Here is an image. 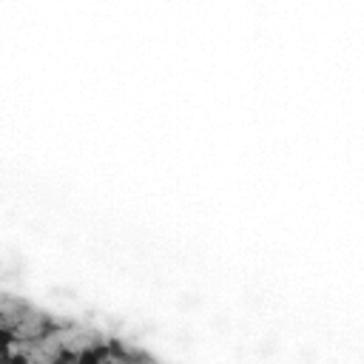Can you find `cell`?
Instances as JSON below:
<instances>
[{
    "mask_svg": "<svg viewBox=\"0 0 364 364\" xmlns=\"http://www.w3.org/2000/svg\"><path fill=\"white\" fill-rule=\"evenodd\" d=\"M77 361H80V350H71V347H60L48 364H77Z\"/></svg>",
    "mask_w": 364,
    "mask_h": 364,
    "instance_id": "obj_2",
    "label": "cell"
},
{
    "mask_svg": "<svg viewBox=\"0 0 364 364\" xmlns=\"http://www.w3.org/2000/svg\"><path fill=\"white\" fill-rule=\"evenodd\" d=\"M111 358V350L108 344H88L80 350V361L77 364H108Z\"/></svg>",
    "mask_w": 364,
    "mask_h": 364,
    "instance_id": "obj_1",
    "label": "cell"
},
{
    "mask_svg": "<svg viewBox=\"0 0 364 364\" xmlns=\"http://www.w3.org/2000/svg\"><path fill=\"white\" fill-rule=\"evenodd\" d=\"M3 364H31V358H28V355H23V353H14V355H6V358H3Z\"/></svg>",
    "mask_w": 364,
    "mask_h": 364,
    "instance_id": "obj_3",
    "label": "cell"
}]
</instances>
